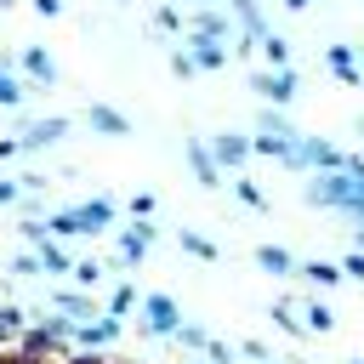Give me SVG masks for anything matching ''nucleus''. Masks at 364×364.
Masks as SVG:
<instances>
[{"label": "nucleus", "instance_id": "nucleus-16", "mask_svg": "<svg viewBox=\"0 0 364 364\" xmlns=\"http://www.w3.org/2000/svg\"><path fill=\"white\" fill-rule=\"evenodd\" d=\"M262 57H267L273 68H290V46H284L279 34H267V40H262Z\"/></svg>", "mask_w": 364, "mask_h": 364}, {"label": "nucleus", "instance_id": "nucleus-9", "mask_svg": "<svg viewBox=\"0 0 364 364\" xmlns=\"http://www.w3.org/2000/svg\"><path fill=\"white\" fill-rule=\"evenodd\" d=\"M228 6H233V17H239V23H245V40H256V46H262V40H267V34H273V28H267V17H262V6H256V0H228Z\"/></svg>", "mask_w": 364, "mask_h": 364}, {"label": "nucleus", "instance_id": "nucleus-10", "mask_svg": "<svg viewBox=\"0 0 364 364\" xmlns=\"http://www.w3.org/2000/svg\"><path fill=\"white\" fill-rule=\"evenodd\" d=\"M23 68H28V80H34V85H51V80H57L51 51H40V46H23Z\"/></svg>", "mask_w": 364, "mask_h": 364}, {"label": "nucleus", "instance_id": "nucleus-17", "mask_svg": "<svg viewBox=\"0 0 364 364\" xmlns=\"http://www.w3.org/2000/svg\"><path fill=\"white\" fill-rule=\"evenodd\" d=\"M40 267H51V273H68V256H63L51 239H40Z\"/></svg>", "mask_w": 364, "mask_h": 364}, {"label": "nucleus", "instance_id": "nucleus-20", "mask_svg": "<svg viewBox=\"0 0 364 364\" xmlns=\"http://www.w3.org/2000/svg\"><path fill=\"white\" fill-rule=\"evenodd\" d=\"M51 301H57L63 313H74V318H85V313H91V301H85V296H68V290H63V296H51Z\"/></svg>", "mask_w": 364, "mask_h": 364}, {"label": "nucleus", "instance_id": "nucleus-7", "mask_svg": "<svg viewBox=\"0 0 364 364\" xmlns=\"http://www.w3.org/2000/svg\"><path fill=\"white\" fill-rule=\"evenodd\" d=\"M188 57H193V68H222L228 63V46L222 40H205V34H188Z\"/></svg>", "mask_w": 364, "mask_h": 364}, {"label": "nucleus", "instance_id": "nucleus-18", "mask_svg": "<svg viewBox=\"0 0 364 364\" xmlns=\"http://www.w3.org/2000/svg\"><path fill=\"white\" fill-rule=\"evenodd\" d=\"M233 193H239L250 210H267V199H262V188H256V182H245V176H239V182H233Z\"/></svg>", "mask_w": 364, "mask_h": 364}, {"label": "nucleus", "instance_id": "nucleus-21", "mask_svg": "<svg viewBox=\"0 0 364 364\" xmlns=\"http://www.w3.org/2000/svg\"><path fill=\"white\" fill-rule=\"evenodd\" d=\"M301 273H307V279H318V284H336V279H341V273H336V267H324V262H307Z\"/></svg>", "mask_w": 364, "mask_h": 364}, {"label": "nucleus", "instance_id": "nucleus-8", "mask_svg": "<svg viewBox=\"0 0 364 364\" xmlns=\"http://www.w3.org/2000/svg\"><path fill=\"white\" fill-rule=\"evenodd\" d=\"M188 165H193V176H199V188H222V171H216V154H210L205 142H188Z\"/></svg>", "mask_w": 364, "mask_h": 364}, {"label": "nucleus", "instance_id": "nucleus-26", "mask_svg": "<svg viewBox=\"0 0 364 364\" xmlns=\"http://www.w3.org/2000/svg\"><path fill=\"white\" fill-rule=\"evenodd\" d=\"M188 6H210V0H188Z\"/></svg>", "mask_w": 364, "mask_h": 364}, {"label": "nucleus", "instance_id": "nucleus-15", "mask_svg": "<svg viewBox=\"0 0 364 364\" xmlns=\"http://www.w3.org/2000/svg\"><path fill=\"white\" fill-rule=\"evenodd\" d=\"M256 262H262L267 273H290V267H296V262H290V250H279V245H262V250H256Z\"/></svg>", "mask_w": 364, "mask_h": 364}, {"label": "nucleus", "instance_id": "nucleus-5", "mask_svg": "<svg viewBox=\"0 0 364 364\" xmlns=\"http://www.w3.org/2000/svg\"><path fill=\"white\" fill-rule=\"evenodd\" d=\"M85 119H91V131H102V136H131V119H125L119 108H108V102H91Z\"/></svg>", "mask_w": 364, "mask_h": 364}, {"label": "nucleus", "instance_id": "nucleus-12", "mask_svg": "<svg viewBox=\"0 0 364 364\" xmlns=\"http://www.w3.org/2000/svg\"><path fill=\"white\" fill-rule=\"evenodd\" d=\"M193 34H205V40H228V34H233V23H228L216 6H199V17H193Z\"/></svg>", "mask_w": 364, "mask_h": 364}, {"label": "nucleus", "instance_id": "nucleus-23", "mask_svg": "<svg viewBox=\"0 0 364 364\" xmlns=\"http://www.w3.org/2000/svg\"><path fill=\"white\" fill-rule=\"evenodd\" d=\"M34 11H40V17H57V11H63V0H34Z\"/></svg>", "mask_w": 364, "mask_h": 364}, {"label": "nucleus", "instance_id": "nucleus-3", "mask_svg": "<svg viewBox=\"0 0 364 364\" xmlns=\"http://www.w3.org/2000/svg\"><path fill=\"white\" fill-rule=\"evenodd\" d=\"M210 154H216V165H228V171H239L256 148H250V136H233V131H222L216 142H210Z\"/></svg>", "mask_w": 364, "mask_h": 364}, {"label": "nucleus", "instance_id": "nucleus-6", "mask_svg": "<svg viewBox=\"0 0 364 364\" xmlns=\"http://www.w3.org/2000/svg\"><path fill=\"white\" fill-rule=\"evenodd\" d=\"M142 307H148V330H154V336H171V330H182V318H176V301H171V296H148Z\"/></svg>", "mask_w": 364, "mask_h": 364}, {"label": "nucleus", "instance_id": "nucleus-4", "mask_svg": "<svg viewBox=\"0 0 364 364\" xmlns=\"http://www.w3.org/2000/svg\"><path fill=\"white\" fill-rule=\"evenodd\" d=\"M324 63L336 68V80H341V85H364V68H358L353 46H324Z\"/></svg>", "mask_w": 364, "mask_h": 364}, {"label": "nucleus", "instance_id": "nucleus-24", "mask_svg": "<svg viewBox=\"0 0 364 364\" xmlns=\"http://www.w3.org/2000/svg\"><path fill=\"white\" fill-rule=\"evenodd\" d=\"M347 273H353V279H364V250H358V256H347Z\"/></svg>", "mask_w": 364, "mask_h": 364}, {"label": "nucleus", "instance_id": "nucleus-28", "mask_svg": "<svg viewBox=\"0 0 364 364\" xmlns=\"http://www.w3.org/2000/svg\"><path fill=\"white\" fill-rule=\"evenodd\" d=\"M358 364H364V358H358Z\"/></svg>", "mask_w": 364, "mask_h": 364}, {"label": "nucleus", "instance_id": "nucleus-1", "mask_svg": "<svg viewBox=\"0 0 364 364\" xmlns=\"http://www.w3.org/2000/svg\"><path fill=\"white\" fill-rule=\"evenodd\" d=\"M250 85H256V91H262L273 108H284V102L296 97V74H290V68H267V74H256Z\"/></svg>", "mask_w": 364, "mask_h": 364}, {"label": "nucleus", "instance_id": "nucleus-2", "mask_svg": "<svg viewBox=\"0 0 364 364\" xmlns=\"http://www.w3.org/2000/svg\"><path fill=\"white\" fill-rule=\"evenodd\" d=\"M68 222H74V233H102V228L114 222V205H108V199H85V205L68 210Z\"/></svg>", "mask_w": 364, "mask_h": 364}, {"label": "nucleus", "instance_id": "nucleus-19", "mask_svg": "<svg viewBox=\"0 0 364 364\" xmlns=\"http://www.w3.org/2000/svg\"><path fill=\"white\" fill-rule=\"evenodd\" d=\"M17 102H23V85H17V80L0 68V108H17Z\"/></svg>", "mask_w": 364, "mask_h": 364}, {"label": "nucleus", "instance_id": "nucleus-22", "mask_svg": "<svg viewBox=\"0 0 364 364\" xmlns=\"http://www.w3.org/2000/svg\"><path fill=\"white\" fill-rule=\"evenodd\" d=\"M154 23H159V28H182V17H176V6H159V11H154Z\"/></svg>", "mask_w": 364, "mask_h": 364}, {"label": "nucleus", "instance_id": "nucleus-11", "mask_svg": "<svg viewBox=\"0 0 364 364\" xmlns=\"http://www.w3.org/2000/svg\"><path fill=\"white\" fill-rule=\"evenodd\" d=\"M63 131H68V119H40V125H28V131L17 136V148H28V154H34V148H46V142H57Z\"/></svg>", "mask_w": 364, "mask_h": 364}, {"label": "nucleus", "instance_id": "nucleus-27", "mask_svg": "<svg viewBox=\"0 0 364 364\" xmlns=\"http://www.w3.org/2000/svg\"><path fill=\"white\" fill-rule=\"evenodd\" d=\"M0 6H11V0H0Z\"/></svg>", "mask_w": 364, "mask_h": 364}, {"label": "nucleus", "instance_id": "nucleus-13", "mask_svg": "<svg viewBox=\"0 0 364 364\" xmlns=\"http://www.w3.org/2000/svg\"><path fill=\"white\" fill-rule=\"evenodd\" d=\"M148 239H154L148 228H125L119 233V262H142L148 256Z\"/></svg>", "mask_w": 364, "mask_h": 364}, {"label": "nucleus", "instance_id": "nucleus-14", "mask_svg": "<svg viewBox=\"0 0 364 364\" xmlns=\"http://www.w3.org/2000/svg\"><path fill=\"white\" fill-rule=\"evenodd\" d=\"M176 239H182V250H188V256H199V262H216V245H210L205 233H193V228H182Z\"/></svg>", "mask_w": 364, "mask_h": 364}, {"label": "nucleus", "instance_id": "nucleus-25", "mask_svg": "<svg viewBox=\"0 0 364 364\" xmlns=\"http://www.w3.org/2000/svg\"><path fill=\"white\" fill-rule=\"evenodd\" d=\"M17 199V182H0V205H11Z\"/></svg>", "mask_w": 364, "mask_h": 364}]
</instances>
